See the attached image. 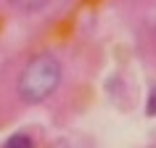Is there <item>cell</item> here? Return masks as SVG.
I'll return each instance as SVG.
<instances>
[{"label":"cell","instance_id":"obj_1","mask_svg":"<svg viewBox=\"0 0 156 148\" xmlns=\"http://www.w3.org/2000/svg\"><path fill=\"white\" fill-rule=\"evenodd\" d=\"M61 85V64L56 56L50 53H40L27 61V66L19 74L16 93L24 103H42L50 98L56 87Z\"/></svg>","mask_w":156,"mask_h":148},{"label":"cell","instance_id":"obj_2","mask_svg":"<svg viewBox=\"0 0 156 148\" xmlns=\"http://www.w3.org/2000/svg\"><path fill=\"white\" fill-rule=\"evenodd\" d=\"M19 11H24V13H34V11H42L48 5L50 0H11Z\"/></svg>","mask_w":156,"mask_h":148},{"label":"cell","instance_id":"obj_3","mask_svg":"<svg viewBox=\"0 0 156 148\" xmlns=\"http://www.w3.org/2000/svg\"><path fill=\"white\" fill-rule=\"evenodd\" d=\"M3 148H34L32 138L29 135H24V132H16V135H11L8 140H5V146Z\"/></svg>","mask_w":156,"mask_h":148},{"label":"cell","instance_id":"obj_4","mask_svg":"<svg viewBox=\"0 0 156 148\" xmlns=\"http://www.w3.org/2000/svg\"><path fill=\"white\" fill-rule=\"evenodd\" d=\"M146 114L148 116H156V85L151 87V93H148V103H146Z\"/></svg>","mask_w":156,"mask_h":148}]
</instances>
